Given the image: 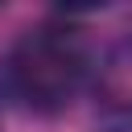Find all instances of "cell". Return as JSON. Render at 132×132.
I'll use <instances>...</instances> for the list:
<instances>
[{
	"mask_svg": "<svg viewBox=\"0 0 132 132\" xmlns=\"http://www.w3.org/2000/svg\"><path fill=\"white\" fill-rule=\"evenodd\" d=\"M91 70L95 66L82 29H74L70 21H41L8 50L4 87L21 107L37 116H54L78 95Z\"/></svg>",
	"mask_w": 132,
	"mask_h": 132,
	"instance_id": "obj_1",
	"label": "cell"
},
{
	"mask_svg": "<svg viewBox=\"0 0 132 132\" xmlns=\"http://www.w3.org/2000/svg\"><path fill=\"white\" fill-rule=\"evenodd\" d=\"M95 116L111 132H132V33H120L91 70Z\"/></svg>",
	"mask_w": 132,
	"mask_h": 132,
	"instance_id": "obj_2",
	"label": "cell"
}]
</instances>
